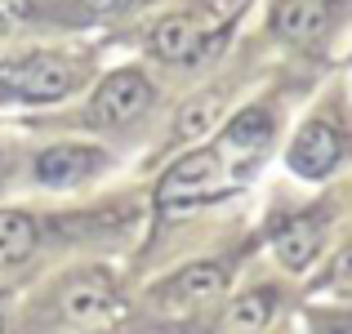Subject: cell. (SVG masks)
I'll return each instance as SVG.
<instances>
[{
	"label": "cell",
	"instance_id": "cell-1",
	"mask_svg": "<svg viewBox=\"0 0 352 334\" xmlns=\"http://www.w3.org/2000/svg\"><path fill=\"white\" fill-rule=\"evenodd\" d=\"M267 138H272V125H267L263 111H245L241 120L228 125V134L219 138V147H206V152H192L183 161H174L165 170L161 188H156V205H192V201H214L223 192L236 188V179L250 170V165L263 156Z\"/></svg>",
	"mask_w": 352,
	"mask_h": 334
},
{
	"label": "cell",
	"instance_id": "cell-2",
	"mask_svg": "<svg viewBox=\"0 0 352 334\" xmlns=\"http://www.w3.org/2000/svg\"><path fill=\"white\" fill-rule=\"evenodd\" d=\"M72 80H76L72 67L63 58H54V54H36V58H27V63H5V67H0V85L23 94V98H36V103L63 98L72 89Z\"/></svg>",
	"mask_w": 352,
	"mask_h": 334
},
{
	"label": "cell",
	"instance_id": "cell-3",
	"mask_svg": "<svg viewBox=\"0 0 352 334\" xmlns=\"http://www.w3.org/2000/svg\"><path fill=\"white\" fill-rule=\"evenodd\" d=\"M63 312L76 326H116L125 317V299L107 276H80L63 290Z\"/></svg>",
	"mask_w": 352,
	"mask_h": 334
},
{
	"label": "cell",
	"instance_id": "cell-4",
	"mask_svg": "<svg viewBox=\"0 0 352 334\" xmlns=\"http://www.w3.org/2000/svg\"><path fill=\"white\" fill-rule=\"evenodd\" d=\"M147 103H152V85H147L138 71H112V76L98 85L94 103H89V116L98 125H120V120L138 116Z\"/></svg>",
	"mask_w": 352,
	"mask_h": 334
},
{
	"label": "cell",
	"instance_id": "cell-5",
	"mask_svg": "<svg viewBox=\"0 0 352 334\" xmlns=\"http://www.w3.org/2000/svg\"><path fill=\"white\" fill-rule=\"evenodd\" d=\"M339 156H344V143H339V134L326 125V120H312V125H303L299 138H294V147H290V165H294L299 174H308V179L330 174Z\"/></svg>",
	"mask_w": 352,
	"mask_h": 334
},
{
	"label": "cell",
	"instance_id": "cell-6",
	"mask_svg": "<svg viewBox=\"0 0 352 334\" xmlns=\"http://www.w3.org/2000/svg\"><path fill=\"white\" fill-rule=\"evenodd\" d=\"M201 36H206V23L192 14H174L165 23H156L152 32V49L156 58L165 63H188V58H201Z\"/></svg>",
	"mask_w": 352,
	"mask_h": 334
},
{
	"label": "cell",
	"instance_id": "cell-7",
	"mask_svg": "<svg viewBox=\"0 0 352 334\" xmlns=\"http://www.w3.org/2000/svg\"><path fill=\"white\" fill-rule=\"evenodd\" d=\"M321 236H326L321 219H290V223H281V227H276V236H272L276 258H281L290 272H299V267H308L312 258H317Z\"/></svg>",
	"mask_w": 352,
	"mask_h": 334
},
{
	"label": "cell",
	"instance_id": "cell-8",
	"mask_svg": "<svg viewBox=\"0 0 352 334\" xmlns=\"http://www.w3.org/2000/svg\"><path fill=\"white\" fill-rule=\"evenodd\" d=\"M94 165H98V152H89V147H50L36 161V179L50 183V188H63V183L85 179Z\"/></svg>",
	"mask_w": 352,
	"mask_h": 334
},
{
	"label": "cell",
	"instance_id": "cell-9",
	"mask_svg": "<svg viewBox=\"0 0 352 334\" xmlns=\"http://www.w3.org/2000/svg\"><path fill=\"white\" fill-rule=\"evenodd\" d=\"M326 18H330V0H281L272 14V27L290 41H312V36H321Z\"/></svg>",
	"mask_w": 352,
	"mask_h": 334
},
{
	"label": "cell",
	"instance_id": "cell-10",
	"mask_svg": "<svg viewBox=\"0 0 352 334\" xmlns=\"http://www.w3.org/2000/svg\"><path fill=\"white\" fill-rule=\"evenodd\" d=\"M223 285H228V276H223L219 263H192V267H183V272H174L170 281H165V294H170L174 303H201V299H210V294H219Z\"/></svg>",
	"mask_w": 352,
	"mask_h": 334
},
{
	"label": "cell",
	"instance_id": "cell-11",
	"mask_svg": "<svg viewBox=\"0 0 352 334\" xmlns=\"http://www.w3.org/2000/svg\"><path fill=\"white\" fill-rule=\"evenodd\" d=\"M272 294L267 290H254V294H241L232 308L223 312V321H219L214 334H258L267 326V317H272Z\"/></svg>",
	"mask_w": 352,
	"mask_h": 334
},
{
	"label": "cell",
	"instance_id": "cell-12",
	"mask_svg": "<svg viewBox=\"0 0 352 334\" xmlns=\"http://www.w3.org/2000/svg\"><path fill=\"white\" fill-rule=\"evenodd\" d=\"M36 249V223L23 210H0V267L23 263Z\"/></svg>",
	"mask_w": 352,
	"mask_h": 334
},
{
	"label": "cell",
	"instance_id": "cell-13",
	"mask_svg": "<svg viewBox=\"0 0 352 334\" xmlns=\"http://www.w3.org/2000/svg\"><path fill=\"white\" fill-rule=\"evenodd\" d=\"M214 116H219L214 98H197V103H188L183 116H179V138H201L210 125H214Z\"/></svg>",
	"mask_w": 352,
	"mask_h": 334
},
{
	"label": "cell",
	"instance_id": "cell-14",
	"mask_svg": "<svg viewBox=\"0 0 352 334\" xmlns=\"http://www.w3.org/2000/svg\"><path fill=\"white\" fill-rule=\"evenodd\" d=\"M326 285H330V290H352V249H344V254L335 258V267H330Z\"/></svg>",
	"mask_w": 352,
	"mask_h": 334
},
{
	"label": "cell",
	"instance_id": "cell-15",
	"mask_svg": "<svg viewBox=\"0 0 352 334\" xmlns=\"http://www.w3.org/2000/svg\"><path fill=\"white\" fill-rule=\"evenodd\" d=\"M18 18H23V5H18V0H0V32H5V27H14Z\"/></svg>",
	"mask_w": 352,
	"mask_h": 334
},
{
	"label": "cell",
	"instance_id": "cell-16",
	"mask_svg": "<svg viewBox=\"0 0 352 334\" xmlns=\"http://www.w3.org/2000/svg\"><path fill=\"white\" fill-rule=\"evenodd\" d=\"M125 5H134V0H85V9H94V14H120Z\"/></svg>",
	"mask_w": 352,
	"mask_h": 334
},
{
	"label": "cell",
	"instance_id": "cell-17",
	"mask_svg": "<svg viewBox=\"0 0 352 334\" xmlns=\"http://www.w3.org/2000/svg\"><path fill=\"white\" fill-rule=\"evenodd\" d=\"M326 334H348V330H326Z\"/></svg>",
	"mask_w": 352,
	"mask_h": 334
}]
</instances>
